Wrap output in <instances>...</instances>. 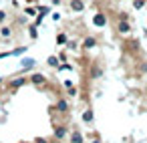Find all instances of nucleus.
<instances>
[{
	"instance_id": "3",
	"label": "nucleus",
	"mask_w": 147,
	"mask_h": 143,
	"mask_svg": "<svg viewBox=\"0 0 147 143\" xmlns=\"http://www.w3.org/2000/svg\"><path fill=\"white\" fill-rule=\"evenodd\" d=\"M30 83H32V85H36V87H42V85L47 83V77H45V75H40V73H36V75H32V77H30Z\"/></svg>"
},
{
	"instance_id": "20",
	"label": "nucleus",
	"mask_w": 147,
	"mask_h": 143,
	"mask_svg": "<svg viewBox=\"0 0 147 143\" xmlns=\"http://www.w3.org/2000/svg\"><path fill=\"white\" fill-rule=\"evenodd\" d=\"M22 143H26V141H22Z\"/></svg>"
},
{
	"instance_id": "10",
	"label": "nucleus",
	"mask_w": 147,
	"mask_h": 143,
	"mask_svg": "<svg viewBox=\"0 0 147 143\" xmlns=\"http://www.w3.org/2000/svg\"><path fill=\"white\" fill-rule=\"evenodd\" d=\"M24 81H26V79H22V77H18V79H14V81L10 83V87H12V91H14L16 87H22V85H24Z\"/></svg>"
},
{
	"instance_id": "5",
	"label": "nucleus",
	"mask_w": 147,
	"mask_h": 143,
	"mask_svg": "<svg viewBox=\"0 0 147 143\" xmlns=\"http://www.w3.org/2000/svg\"><path fill=\"white\" fill-rule=\"evenodd\" d=\"M71 10L73 12H83L85 10V2H83V0H71Z\"/></svg>"
},
{
	"instance_id": "17",
	"label": "nucleus",
	"mask_w": 147,
	"mask_h": 143,
	"mask_svg": "<svg viewBox=\"0 0 147 143\" xmlns=\"http://www.w3.org/2000/svg\"><path fill=\"white\" fill-rule=\"evenodd\" d=\"M139 71H141V73H147V65H145V63H143V65H141V67H139Z\"/></svg>"
},
{
	"instance_id": "2",
	"label": "nucleus",
	"mask_w": 147,
	"mask_h": 143,
	"mask_svg": "<svg viewBox=\"0 0 147 143\" xmlns=\"http://www.w3.org/2000/svg\"><path fill=\"white\" fill-rule=\"evenodd\" d=\"M101 75H103V67L99 63H93L91 65V79H99Z\"/></svg>"
},
{
	"instance_id": "9",
	"label": "nucleus",
	"mask_w": 147,
	"mask_h": 143,
	"mask_svg": "<svg viewBox=\"0 0 147 143\" xmlns=\"http://www.w3.org/2000/svg\"><path fill=\"white\" fill-rule=\"evenodd\" d=\"M95 45H97V40H95L93 36H89V38H85V40H83V49H93Z\"/></svg>"
},
{
	"instance_id": "13",
	"label": "nucleus",
	"mask_w": 147,
	"mask_h": 143,
	"mask_svg": "<svg viewBox=\"0 0 147 143\" xmlns=\"http://www.w3.org/2000/svg\"><path fill=\"white\" fill-rule=\"evenodd\" d=\"M6 18H8V14H6L4 10H0V24H2V22H6Z\"/></svg>"
},
{
	"instance_id": "7",
	"label": "nucleus",
	"mask_w": 147,
	"mask_h": 143,
	"mask_svg": "<svg viewBox=\"0 0 147 143\" xmlns=\"http://www.w3.org/2000/svg\"><path fill=\"white\" fill-rule=\"evenodd\" d=\"M65 135H67V127H65V125H57V127H55V137H57V139H63Z\"/></svg>"
},
{
	"instance_id": "16",
	"label": "nucleus",
	"mask_w": 147,
	"mask_h": 143,
	"mask_svg": "<svg viewBox=\"0 0 147 143\" xmlns=\"http://www.w3.org/2000/svg\"><path fill=\"white\" fill-rule=\"evenodd\" d=\"M69 95L75 97V95H77V89H75V87H69Z\"/></svg>"
},
{
	"instance_id": "12",
	"label": "nucleus",
	"mask_w": 147,
	"mask_h": 143,
	"mask_svg": "<svg viewBox=\"0 0 147 143\" xmlns=\"http://www.w3.org/2000/svg\"><path fill=\"white\" fill-rule=\"evenodd\" d=\"M49 65H51V67H57V65H59V59H57V57H49Z\"/></svg>"
},
{
	"instance_id": "1",
	"label": "nucleus",
	"mask_w": 147,
	"mask_h": 143,
	"mask_svg": "<svg viewBox=\"0 0 147 143\" xmlns=\"http://www.w3.org/2000/svg\"><path fill=\"white\" fill-rule=\"evenodd\" d=\"M117 32L119 34H129L131 32V22L129 20H119L117 22Z\"/></svg>"
},
{
	"instance_id": "6",
	"label": "nucleus",
	"mask_w": 147,
	"mask_h": 143,
	"mask_svg": "<svg viewBox=\"0 0 147 143\" xmlns=\"http://www.w3.org/2000/svg\"><path fill=\"white\" fill-rule=\"evenodd\" d=\"M93 22H95L97 26H105V24H107V18H105V14H103V12H97V14H95V18H93Z\"/></svg>"
},
{
	"instance_id": "18",
	"label": "nucleus",
	"mask_w": 147,
	"mask_h": 143,
	"mask_svg": "<svg viewBox=\"0 0 147 143\" xmlns=\"http://www.w3.org/2000/svg\"><path fill=\"white\" fill-rule=\"evenodd\" d=\"M34 143H47V139L45 137H38V139H34Z\"/></svg>"
},
{
	"instance_id": "8",
	"label": "nucleus",
	"mask_w": 147,
	"mask_h": 143,
	"mask_svg": "<svg viewBox=\"0 0 147 143\" xmlns=\"http://www.w3.org/2000/svg\"><path fill=\"white\" fill-rule=\"evenodd\" d=\"M0 36H2V38H10L12 36V28L10 26H2V28H0Z\"/></svg>"
},
{
	"instance_id": "15",
	"label": "nucleus",
	"mask_w": 147,
	"mask_h": 143,
	"mask_svg": "<svg viewBox=\"0 0 147 143\" xmlns=\"http://www.w3.org/2000/svg\"><path fill=\"white\" fill-rule=\"evenodd\" d=\"M119 20H129V14H125V12H121V14H119Z\"/></svg>"
},
{
	"instance_id": "4",
	"label": "nucleus",
	"mask_w": 147,
	"mask_h": 143,
	"mask_svg": "<svg viewBox=\"0 0 147 143\" xmlns=\"http://www.w3.org/2000/svg\"><path fill=\"white\" fill-rule=\"evenodd\" d=\"M69 109H71V107H69V101L61 97V99L57 101V111H59V113H69Z\"/></svg>"
},
{
	"instance_id": "19",
	"label": "nucleus",
	"mask_w": 147,
	"mask_h": 143,
	"mask_svg": "<svg viewBox=\"0 0 147 143\" xmlns=\"http://www.w3.org/2000/svg\"><path fill=\"white\" fill-rule=\"evenodd\" d=\"M93 143H101V139H95V141H93Z\"/></svg>"
},
{
	"instance_id": "14",
	"label": "nucleus",
	"mask_w": 147,
	"mask_h": 143,
	"mask_svg": "<svg viewBox=\"0 0 147 143\" xmlns=\"http://www.w3.org/2000/svg\"><path fill=\"white\" fill-rule=\"evenodd\" d=\"M73 143H81V133H73Z\"/></svg>"
},
{
	"instance_id": "11",
	"label": "nucleus",
	"mask_w": 147,
	"mask_h": 143,
	"mask_svg": "<svg viewBox=\"0 0 147 143\" xmlns=\"http://www.w3.org/2000/svg\"><path fill=\"white\" fill-rule=\"evenodd\" d=\"M83 121H85V123H91V121H93V109H87V111L83 113Z\"/></svg>"
}]
</instances>
